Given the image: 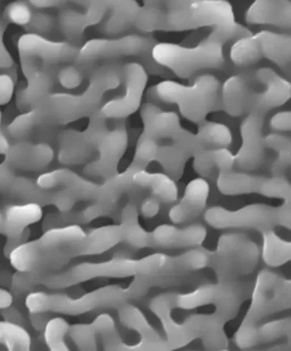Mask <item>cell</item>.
Returning a JSON list of instances; mask_svg holds the SVG:
<instances>
[{
    "instance_id": "obj_1",
    "label": "cell",
    "mask_w": 291,
    "mask_h": 351,
    "mask_svg": "<svg viewBox=\"0 0 291 351\" xmlns=\"http://www.w3.org/2000/svg\"><path fill=\"white\" fill-rule=\"evenodd\" d=\"M164 8L165 32L210 27V34L203 40L223 46L253 35L236 22L231 5L224 0L164 1Z\"/></svg>"
},
{
    "instance_id": "obj_2",
    "label": "cell",
    "mask_w": 291,
    "mask_h": 351,
    "mask_svg": "<svg viewBox=\"0 0 291 351\" xmlns=\"http://www.w3.org/2000/svg\"><path fill=\"white\" fill-rule=\"evenodd\" d=\"M221 88L218 77L207 73L198 75L189 86L163 81L155 86V90L164 104L177 105L185 119L198 125L210 113L223 110Z\"/></svg>"
},
{
    "instance_id": "obj_3",
    "label": "cell",
    "mask_w": 291,
    "mask_h": 351,
    "mask_svg": "<svg viewBox=\"0 0 291 351\" xmlns=\"http://www.w3.org/2000/svg\"><path fill=\"white\" fill-rule=\"evenodd\" d=\"M225 46L203 40L196 47L157 43L152 55L154 61L180 79L192 80L207 72L228 71L230 64Z\"/></svg>"
},
{
    "instance_id": "obj_4",
    "label": "cell",
    "mask_w": 291,
    "mask_h": 351,
    "mask_svg": "<svg viewBox=\"0 0 291 351\" xmlns=\"http://www.w3.org/2000/svg\"><path fill=\"white\" fill-rule=\"evenodd\" d=\"M129 296L127 289L116 286L106 287L74 298L65 295L32 292L26 299L31 313H55L71 315L84 314L98 308L121 307Z\"/></svg>"
},
{
    "instance_id": "obj_5",
    "label": "cell",
    "mask_w": 291,
    "mask_h": 351,
    "mask_svg": "<svg viewBox=\"0 0 291 351\" xmlns=\"http://www.w3.org/2000/svg\"><path fill=\"white\" fill-rule=\"evenodd\" d=\"M290 50L289 35L264 30L237 40L230 49L229 58L240 69H247L267 58L290 77Z\"/></svg>"
},
{
    "instance_id": "obj_6",
    "label": "cell",
    "mask_w": 291,
    "mask_h": 351,
    "mask_svg": "<svg viewBox=\"0 0 291 351\" xmlns=\"http://www.w3.org/2000/svg\"><path fill=\"white\" fill-rule=\"evenodd\" d=\"M259 246L244 234H223L217 249L211 253L210 263L223 278L251 273L259 261Z\"/></svg>"
},
{
    "instance_id": "obj_7",
    "label": "cell",
    "mask_w": 291,
    "mask_h": 351,
    "mask_svg": "<svg viewBox=\"0 0 291 351\" xmlns=\"http://www.w3.org/2000/svg\"><path fill=\"white\" fill-rule=\"evenodd\" d=\"M142 260H115L84 263L58 274L40 275V282L51 288L68 287L96 278H125L142 273Z\"/></svg>"
},
{
    "instance_id": "obj_8",
    "label": "cell",
    "mask_w": 291,
    "mask_h": 351,
    "mask_svg": "<svg viewBox=\"0 0 291 351\" xmlns=\"http://www.w3.org/2000/svg\"><path fill=\"white\" fill-rule=\"evenodd\" d=\"M204 219L215 229L244 228L262 233L279 225L278 208L252 204L236 211H230L216 206L205 211Z\"/></svg>"
},
{
    "instance_id": "obj_9",
    "label": "cell",
    "mask_w": 291,
    "mask_h": 351,
    "mask_svg": "<svg viewBox=\"0 0 291 351\" xmlns=\"http://www.w3.org/2000/svg\"><path fill=\"white\" fill-rule=\"evenodd\" d=\"M290 282L269 270L259 274L244 322L255 324L290 306Z\"/></svg>"
},
{
    "instance_id": "obj_10",
    "label": "cell",
    "mask_w": 291,
    "mask_h": 351,
    "mask_svg": "<svg viewBox=\"0 0 291 351\" xmlns=\"http://www.w3.org/2000/svg\"><path fill=\"white\" fill-rule=\"evenodd\" d=\"M264 113L253 111L246 115L240 124L242 144L235 155L236 165L242 171L259 169L265 160L264 137Z\"/></svg>"
},
{
    "instance_id": "obj_11",
    "label": "cell",
    "mask_w": 291,
    "mask_h": 351,
    "mask_svg": "<svg viewBox=\"0 0 291 351\" xmlns=\"http://www.w3.org/2000/svg\"><path fill=\"white\" fill-rule=\"evenodd\" d=\"M253 74L260 86L252 112L265 114L288 101L291 95L289 81L270 68H260L253 71Z\"/></svg>"
},
{
    "instance_id": "obj_12",
    "label": "cell",
    "mask_w": 291,
    "mask_h": 351,
    "mask_svg": "<svg viewBox=\"0 0 291 351\" xmlns=\"http://www.w3.org/2000/svg\"><path fill=\"white\" fill-rule=\"evenodd\" d=\"M257 84L249 75L241 71L229 77L221 88L223 110L232 117L251 113L253 110Z\"/></svg>"
},
{
    "instance_id": "obj_13",
    "label": "cell",
    "mask_w": 291,
    "mask_h": 351,
    "mask_svg": "<svg viewBox=\"0 0 291 351\" xmlns=\"http://www.w3.org/2000/svg\"><path fill=\"white\" fill-rule=\"evenodd\" d=\"M203 148L197 136L190 133L180 141H168V144L164 145L160 143L155 161L160 163L164 173L178 181L184 173L189 158Z\"/></svg>"
},
{
    "instance_id": "obj_14",
    "label": "cell",
    "mask_w": 291,
    "mask_h": 351,
    "mask_svg": "<svg viewBox=\"0 0 291 351\" xmlns=\"http://www.w3.org/2000/svg\"><path fill=\"white\" fill-rule=\"evenodd\" d=\"M144 123V137L157 141H172L181 136L185 129L181 126L179 115L173 111L164 110L152 103L146 104L141 108Z\"/></svg>"
},
{
    "instance_id": "obj_15",
    "label": "cell",
    "mask_w": 291,
    "mask_h": 351,
    "mask_svg": "<svg viewBox=\"0 0 291 351\" xmlns=\"http://www.w3.org/2000/svg\"><path fill=\"white\" fill-rule=\"evenodd\" d=\"M210 193V186L205 178L190 181L180 202L174 205L169 217L175 224L189 223L205 212Z\"/></svg>"
},
{
    "instance_id": "obj_16",
    "label": "cell",
    "mask_w": 291,
    "mask_h": 351,
    "mask_svg": "<svg viewBox=\"0 0 291 351\" xmlns=\"http://www.w3.org/2000/svg\"><path fill=\"white\" fill-rule=\"evenodd\" d=\"M206 236V228L201 223H190L182 228L163 224L151 233V246L168 249L193 248L201 246Z\"/></svg>"
},
{
    "instance_id": "obj_17",
    "label": "cell",
    "mask_w": 291,
    "mask_h": 351,
    "mask_svg": "<svg viewBox=\"0 0 291 351\" xmlns=\"http://www.w3.org/2000/svg\"><path fill=\"white\" fill-rule=\"evenodd\" d=\"M291 3L286 0H257L248 8L246 21L251 25H270L281 29L290 28Z\"/></svg>"
},
{
    "instance_id": "obj_18",
    "label": "cell",
    "mask_w": 291,
    "mask_h": 351,
    "mask_svg": "<svg viewBox=\"0 0 291 351\" xmlns=\"http://www.w3.org/2000/svg\"><path fill=\"white\" fill-rule=\"evenodd\" d=\"M126 81V95L114 104V112L120 116H126L134 112L139 107L147 83V73L143 66L131 63L124 68Z\"/></svg>"
},
{
    "instance_id": "obj_19",
    "label": "cell",
    "mask_w": 291,
    "mask_h": 351,
    "mask_svg": "<svg viewBox=\"0 0 291 351\" xmlns=\"http://www.w3.org/2000/svg\"><path fill=\"white\" fill-rule=\"evenodd\" d=\"M132 181L136 185L148 189L153 197L161 203L173 204L178 199L179 190L176 181L166 173H149L137 169L132 175Z\"/></svg>"
},
{
    "instance_id": "obj_20",
    "label": "cell",
    "mask_w": 291,
    "mask_h": 351,
    "mask_svg": "<svg viewBox=\"0 0 291 351\" xmlns=\"http://www.w3.org/2000/svg\"><path fill=\"white\" fill-rule=\"evenodd\" d=\"M264 179L262 176L231 170L218 173L217 185L220 192L227 195L260 193Z\"/></svg>"
},
{
    "instance_id": "obj_21",
    "label": "cell",
    "mask_w": 291,
    "mask_h": 351,
    "mask_svg": "<svg viewBox=\"0 0 291 351\" xmlns=\"http://www.w3.org/2000/svg\"><path fill=\"white\" fill-rule=\"evenodd\" d=\"M263 244L262 255L266 264L279 267L290 260V242L282 239L273 229L262 232Z\"/></svg>"
},
{
    "instance_id": "obj_22",
    "label": "cell",
    "mask_w": 291,
    "mask_h": 351,
    "mask_svg": "<svg viewBox=\"0 0 291 351\" xmlns=\"http://www.w3.org/2000/svg\"><path fill=\"white\" fill-rule=\"evenodd\" d=\"M196 136L199 143L207 149L228 148L233 141L231 132L225 124L206 120L198 124Z\"/></svg>"
},
{
    "instance_id": "obj_23",
    "label": "cell",
    "mask_w": 291,
    "mask_h": 351,
    "mask_svg": "<svg viewBox=\"0 0 291 351\" xmlns=\"http://www.w3.org/2000/svg\"><path fill=\"white\" fill-rule=\"evenodd\" d=\"M38 207L23 206L7 208L3 218V230L10 239H15L29 223L35 221L40 217Z\"/></svg>"
},
{
    "instance_id": "obj_24",
    "label": "cell",
    "mask_w": 291,
    "mask_h": 351,
    "mask_svg": "<svg viewBox=\"0 0 291 351\" xmlns=\"http://www.w3.org/2000/svg\"><path fill=\"white\" fill-rule=\"evenodd\" d=\"M266 147L277 154L271 165L272 176L285 177L290 165V138L279 132H274L264 137Z\"/></svg>"
},
{
    "instance_id": "obj_25",
    "label": "cell",
    "mask_w": 291,
    "mask_h": 351,
    "mask_svg": "<svg viewBox=\"0 0 291 351\" xmlns=\"http://www.w3.org/2000/svg\"><path fill=\"white\" fill-rule=\"evenodd\" d=\"M124 213L125 221L123 227L121 228L122 238L135 247L151 246V233L144 231L138 224L136 208L129 205Z\"/></svg>"
},
{
    "instance_id": "obj_26",
    "label": "cell",
    "mask_w": 291,
    "mask_h": 351,
    "mask_svg": "<svg viewBox=\"0 0 291 351\" xmlns=\"http://www.w3.org/2000/svg\"><path fill=\"white\" fill-rule=\"evenodd\" d=\"M31 338L21 325L10 321L0 322V344L10 350H29Z\"/></svg>"
},
{
    "instance_id": "obj_27",
    "label": "cell",
    "mask_w": 291,
    "mask_h": 351,
    "mask_svg": "<svg viewBox=\"0 0 291 351\" xmlns=\"http://www.w3.org/2000/svg\"><path fill=\"white\" fill-rule=\"evenodd\" d=\"M69 330L68 323L62 317L49 320L45 328V337L49 348L52 350H68L64 338Z\"/></svg>"
},
{
    "instance_id": "obj_28",
    "label": "cell",
    "mask_w": 291,
    "mask_h": 351,
    "mask_svg": "<svg viewBox=\"0 0 291 351\" xmlns=\"http://www.w3.org/2000/svg\"><path fill=\"white\" fill-rule=\"evenodd\" d=\"M260 194L268 197L280 198L283 203H290V184L286 177L271 176L265 178Z\"/></svg>"
},
{
    "instance_id": "obj_29",
    "label": "cell",
    "mask_w": 291,
    "mask_h": 351,
    "mask_svg": "<svg viewBox=\"0 0 291 351\" xmlns=\"http://www.w3.org/2000/svg\"><path fill=\"white\" fill-rule=\"evenodd\" d=\"M71 337L82 350H95L96 330L93 324H77L73 326L69 330Z\"/></svg>"
},
{
    "instance_id": "obj_30",
    "label": "cell",
    "mask_w": 291,
    "mask_h": 351,
    "mask_svg": "<svg viewBox=\"0 0 291 351\" xmlns=\"http://www.w3.org/2000/svg\"><path fill=\"white\" fill-rule=\"evenodd\" d=\"M160 142L142 136L137 149L135 165L140 169L152 161H155Z\"/></svg>"
},
{
    "instance_id": "obj_31",
    "label": "cell",
    "mask_w": 291,
    "mask_h": 351,
    "mask_svg": "<svg viewBox=\"0 0 291 351\" xmlns=\"http://www.w3.org/2000/svg\"><path fill=\"white\" fill-rule=\"evenodd\" d=\"M257 339L260 341H272L277 339L287 336L290 332V320L274 321L262 326L260 329L257 328Z\"/></svg>"
},
{
    "instance_id": "obj_32",
    "label": "cell",
    "mask_w": 291,
    "mask_h": 351,
    "mask_svg": "<svg viewBox=\"0 0 291 351\" xmlns=\"http://www.w3.org/2000/svg\"><path fill=\"white\" fill-rule=\"evenodd\" d=\"M194 168L203 178H211L218 172L214 161L212 149H202L194 156Z\"/></svg>"
},
{
    "instance_id": "obj_33",
    "label": "cell",
    "mask_w": 291,
    "mask_h": 351,
    "mask_svg": "<svg viewBox=\"0 0 291 351\" xmlns=\"http://www.w3.org/2000/svg\"><path fill=\"white\" fill-rule=\"evenodd\" d=\"M5 15L8 21L20 26L28 24L32 18L29 7L21 2H14L8 5L5 8Z\"/></svg>"
},
{
    "instance_id": "obj_34",
    "label": "cell",
    "mask_w": 291,
    "mask_h": 351,
    "mask_svg": "<svg viewBox=\"0 0 291 351\" xmlns=\"http://www.w3.org/2000/svg\"><path fill=\"white\" fill-rule=\"evenodd\" d=\"M212 154L218 173L234 170L236 157L228 148L212 149Z\"/></svg>"
},
{
    "instance_id": "obj_35",
    "label": "cell",
    "mask_w": 291,
    "mask_h": 351,
    "mask_svg": "<svg viewBox=\"0 0 291 351\" xmlns=\"http://www.w3.org/2000/svg\"><path fill=\"white\" fill-rule=\"evenodd\" d=\"M115 323L109 315H101L97 317L93 326L97 334L99 333L104 337L112 335L115 331Z\"/></svg>"
},
{
    "instance_id": "obj_36",
    "label": "cell",
    "mask_w": 291,
    "mask_h": 351,
    "mask_svg": "<svg viewBox=\"0 0 291 351\" xmlns=\"http://www.w3.org/2000/svg\"><path fill=\"white\" fill-rule=\"evenodd\" d=\"M291 113L290 111L279 112L274 114L270 122L271 129L277 132L290 130Z\"/></svg>"
},
{
    "instance_id": "obj_37",
    "label": "cell",
    "mask_w": 291,
    "mask_h": 351,
    "mask_svg": "<svg viewBox=\"0 0 291 351\" xmlns=\"http://www.w3.org/2000/svg\"><path fill=\"white\" fill-rule=\"evenodd\" d=\"M13 82L8 75H0V104H4L11 98Z\"/></svg>"
},
{
    "instance_id": "obj_38",
    "label": "cell",
    "mask_w": 291,
    "mask_h": 351,
    "mask_svg": "<svg viewBox=\"0 0 291 351\" xmlns=\"http://www.w3.org/2000/svg\"><path fill=\"white\" fill-rule=\"evenodd\" d=\"M161 202L159 199L152 196L146 199L141 207V212L146 218H153L160 210Z\"/></svg>"
},
{
    "instance_id": "obj_39",
    "label": "cell",
    "mask_w": 291,
    "mask_h": 351,
    "mask_svg": "<svg viewBox=\"0 0 291 351\" xmlns=\"http://www.w3.org/2000/svg\"><path fill=\"white\" fill-rule=\"evenodd\" d=\"M3 24L0 23V69L8 68L12 64L11 57L7 52L3 43Z\"/></svg>"
},
{
    "instance_id": "obj_40",
    "label": "cell",
    "mask_w": 291,
    "mask_h": 351,
    "mask_svg": "<svg viewBox=\"0 0 291 351\" xmlns=\"http://www.w3.org/2000/svg\"><path fill=\"white\" fill-rule=\"evenodd\" d=\"M13 295L6 289H0V309H5L13 304Z\"/></svg>"
},
{
    "instance_id": "obj_41",
    "label": "cell",
    "mask_w": 291,
    "mask_h": 351,
    "mask_svg": "<svg viewBox=\"0 0 291 351\" xmlns=\"http://www.w3.org/2000/svg\"><path fill=\"white\" fill-rule=\"evenodd\" d=\"M8 149V143L5 137L0 132V153H5Z\"/></svg>"
},
{
    "instance_id": "obj_42",
    "label": "cell",
    "mask_w": 291,
    "mask_h": 351,
    "mask_svg": "<svg viewBox=\"0 0 291 351\" xmlns=\"http://www.w3.org/2000/svg\"><path fill=\"white\" fill-rule=\"evenodd\" d=\"M3 218L1 214H0V231L3 230Z\"/></svg>"
}]
</instances>
